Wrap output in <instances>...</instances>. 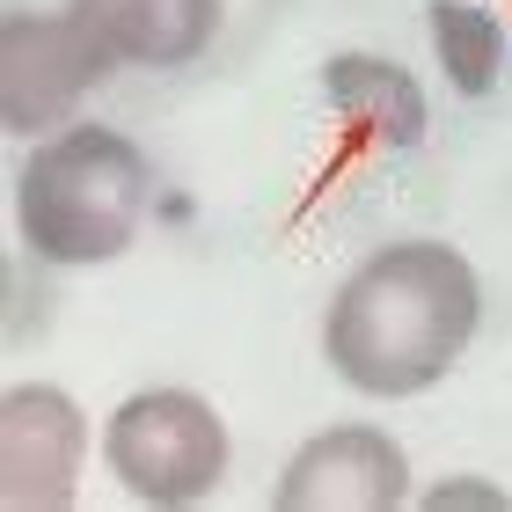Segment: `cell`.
<instances>
[{
    "mask_svg": "<svg viewBox=\"0 0 512 512\" xmlns=\"http://www.w3.org/2000/svg\"><path fill=\"white\" fill-rule=\"evenodd\" d=\"M483 322V278L454 242L410 235L374 249L337 286L322 315V359L359 395L403 403V395L439 388L476 344Z\"/></svg>",
    "mask_w": 512,
    "mask_h": 512,
    "instance_id": "6da1fadb",
    "label": "cell"
},
{
    "mask_svg": "<svg viewBox=\"0 0 512 512\" xmlns=\"http://www.w3.org/2000/svg\"><path fill=\"white\" fill-rule=\"evenodd\" d=\"M322 103H330L366 147H388V154H410L417 139H425V125H432L417 74L381 59V52H337L322 66Z\"/></svg>",
    "mask_w": 512,
    "mask_h": 512,
    "instance_id": "52a82bcc",
    "label": "cell"
},
{
    "mask_svg": "<svg viewBox=\"0 0 512 512\" xmlns=\"http://www.w3.org/2000/svg\"><path fill=\"white\" fill-rule=\"evenodd\" d=\"M432 512H454V505H491V512H512V498L498 491V483H476V476H454V483H432L425 491Z\"/></svg>",
    "mask_w": 512,
    "mask_h": 512,
    "instance_id": "30bf717a",
    "label": "cell"
},
{
    "mask_svg": "<svg viewBox=\"0 0 512 512\" xmlns=\"http://www.w3.org/2000/svg\"><path fill=\"white\" fill-rule=\"evenodd\" d=\"M88 417L52 381H15L0 395V498L8 512H66L81 498Z\"/></svg>",
    "mask_w": 512,
    "mask_h": 512,
    "instance_id": "5b68a950",
    "label": "cell"
},
{
    "mask_svg": "<svg viewBox=\"0 0 512 512\" xmlns=\"http://www.w3.org/2000/svg\"><path fill=\"white\" fill-rule=\"evenodd\" d=\"M278 512H395L410 505V454L381 425H330L286 461Z\"/></svg>",
    "mask_w": 512,
    "mask_h": 512,
    "instance_id": "8992f818",
    "label": "cell"
},
{
    "mask_svg": "<svg viewBox=\"0 0 512 512\" xmlns=\"http://www.w3.org/2000/svg\"><path fill=\"white\" fill-rule=\"evenodd\" d=\"M132 66H191L220 30V0H118Z\"/></svg>",
    "mask_w": 512,
    "mask_h": 512,
    "instance_id": "9c48e42d",
    "label": "cell"
},
{
    "mask_svg": "<svg viewBox=\"0 0 512 512\" xmlns=\"http://www.w3.org/2000/svg\"><path fill=\"white\" fill-rule=\"evenodd\" d=\"M103 469L154 512L205 505L227 483V425L191 388H139L103 425Z\"/></svg>",
    "mask_w": 512,
    "mask_h": 512,
    "instance_id": "277c9868",
    "label": "cell"
},
{
    "mask_svg": "<svg viewBox=\"0 0 512 512\" xmlns=\"http://www.w3.org/2000/svg\"><path fill=\"white\" fill-rule=\"evenodd\" d=\"M154 205V169L110 125H59L44 132L15 176V227L44 264H110L139 242Z\"/></svg>",
    "mask_w": 512,
    "mask_h": 512,
    "instance_id": "7a4b0ae2",
    "label": "cell"
},
{
    "mask_svg": "<svg viewBox=\"0 0 512 512\" xmlns=\"http://www.w3.org/2000/svg\"><path fill=\"white\" fill-rule=\"evenodd\" d=\"M425 30H432V52L461 96H491L505 74V22L491 8H476V0H432Z\"/></svg>",
    "mask_w": 512,
    "mask_h": 512,
    "instance_id": "ba28073f",
    "label": "cell"
},
{
    "mask_svg": "<svg viewBox=\"0 0 512 512\" xmlns=\"http://www.w3.org/2000/svg\"><path fill=\"white\" fill-rule=\"evenodd\" d=\"M125 59L118 0H59V8L0 15V125L22 139L59 132L88 88H103Z\"/></svg>",
    "mask_w": 512,
    "mask_h": 512,
    "instance_id": "3957f363",
    "label": "cell"
}]
</instances>
